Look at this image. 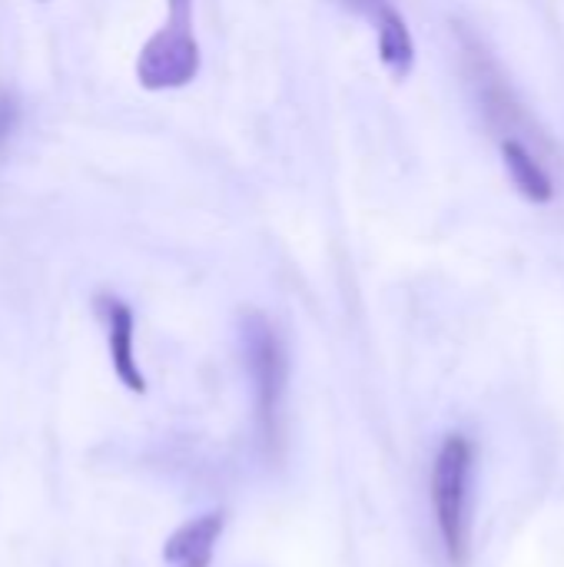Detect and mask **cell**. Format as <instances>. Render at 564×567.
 <instances>
[{
    "label": "cell",
    "instance_id": "obj_1",
    "mask_svg": "<svg viewBox=\"0 0 564 567\" xmlns=\"http://www.w3.org/2000/svg\"><path fill=\"white\" fill-rule=\"evenodd\" d=\"M472 442L465 435H449L432 465V508L435 525L445 545V555L455 567L469 561V535H472Z\"/></svg>",
    "mask_w": 564,
    "mask_h": 567
},
{
    "label": "cell",
    "instance_id": "obj_2",
    "mask_svg": "<svg viewBox=\"0 0 564 567\" xmlns=\"http://www.w3.org/2000/svg\"><path fill=\"white\" fill-rule=\"evenodd\" d=\"M203 63L193 33V0H166V23L140 47L136 80L143 90H180L196 80Z\"/></svg>",
    "mask_w": 564,
    "mask_h": 567
},
{
    "label": "cell",
    "instance_id": "obj_3",
    "mask_svg": "<svg viewBox=\"0 0 564 567\" xmlns=\"http://www.w3.org/2000/svg\"><path fill=\"white\" fill-rule=\"evenodd\" d=\"M239 332H243V355H246L253 389H256L259 425H263L266 439H276L279 415H283V399H286V382H289L286 349L279 342L276 329L269 326V319L259 316V312H246Z\"/></svg>",
    "mask_w": 564,
    "mask_h": 567
},
{
    "label": "cell",
    "instance_id": "obj_4",
    "mask_svg": "<svg viewBox=\"0 0 564 567\" xmlns=\"http://www.w3.org/2000/svg\"><path fill=\"white\" fill-rule=\"evenodd\" d=\"M342 3L372 23L382 66L396 80H406L416 66V40H412L406 17L396 10V3L392 0H342Z\"/></svg>",
    "mask_w": 564,
    "mask_h": 567
},
{
    "label": "cell",
    "instance_id": "obj_5",
    "mask_svg": "<svg viewBox=\"0 0 564 567\" xmlns=\"http://www.w3.org/2000/svg\"><path fill=\"white\" fill-rule=\"evenodd\" d=\"M96 312H100V322L106 329V349H110V362H113V372L116 379L143 395L146 392V379L140 372V362H136V322H133V309L116 299V296H100L96 299Z\"/></svg>",
    "mask_w": 564,
    "mask_h": 567
},
{
    "label": "cell",
    "instance_id": "obj_6",
    "mask_svg": "<svg viewBox=\"0 0 564 567\" xmlns=\"http://www.w3.org/2000/svg\"><path fill=\"white\" fill-rule=\"evenodd\" d=\"M226 515L223 512H206L199 518H189L180 525L166 545H163V565L166 567H209L216 545L223 538Z\"/></svg>",
    "mask_w": 564,
    "mask_h": 567
},
{
    "label": "cell",
    "instance_id": "obj_7",
    "mask_svg": "<svg viewBox=\"0 0 564 567\" xmlns=\"http://www.w3.org/2000/svg\"><path fill=\"white\" fill-rule=\"evenodd\" d=\"M502 163L505 173L512 179V186L535 206H545L555 199V183L548 176V169L529 153V146H522L519 140H505L502 143Z\"/></svg>",
    "mask_w": 564,
    "mask_h": 567
},
{
    "label": "cell",
    "instance_id": "obj_8",
    "mask_svg": "<svg viewBox=\"0 0 564 567\" xmlns=\"http://www.w3.org/2000/svg\"><path fill=\"white\" fill-rule=\"evenodd\" d=\"M13 126H17V100L7 96V93H0V146L10 140Z\"/></svg>",
    "mask_w": 564,
    "mask_h": 567
}]
</instances>
